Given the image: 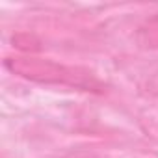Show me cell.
Returning a JSON list of instances; mask_svg holds the SVG:
<instances>
[{
  "mask_svg": "<svg viewBox=\"0 0 158 158\" xmlns=\"http://www.w3.org/2000/svg\"><path fill=\"white\" fill-rule=\"evenodd\" d=\"M138 39L147 48H158V13L147 19L138 34Z\"/></svg>",
  "mask_w": 158,
  "mask_h": 158,
  "instance_id": "7a4b0ae2",
  "label": "cell"
},
{
  "mask_svg": "<svg viewBox=\"0 0 158 158\" xmlns=\"http://www.w3.org/2000/svg\"><path fill=\"white\" fill-rule=\"evenodd\" d=\"M4 67L26 80L37 82V84H48V86H65L78 91H88V93H104L106 86L101 78L78 65H65L54 60L37 58L32 54H19L10 56L4 60Z\"/></svg>",
  "mask_w": 158,
  "mask_h": 158,
  "instance_id": "6da1fadb",
  "label": "cell"
}]
</instances>
